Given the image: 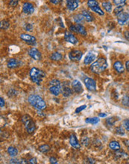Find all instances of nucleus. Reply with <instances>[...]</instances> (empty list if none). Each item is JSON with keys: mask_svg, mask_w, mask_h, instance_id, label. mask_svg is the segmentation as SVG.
I'll return each instance as SVG.
<instances>
[{"mask_svg": "<svg viewBox=\"0 0 129 164\" xmlns=\"http://www.w3.org/2000/svg\"><path fill=\"white\" fill-rule=\"evenodd\" d=\"M62 93L65 97H68V96H72L73 94V90L69 88L68 84H63V90H62Z\"/></svg>", "mask_w": 129, "mask_h": 164, "instance_id": "a211bd4d", "label": "nucleus"}, {"mask_svg": "<svg viewBox=\"0 0 129 164\" xmlns=\"http://www.w3.org/2000/svg\"><path fill=\"white\" fill-rule=\"evenodd\" d=\"M116 133L117 134H120V135H124V129L122 128V126H119V127H117V128H116Z\"/></svg>", "mask_w": 129, "mask_h": 164, "instance_id": "c9c22d12", "label": "nucleus"}, {"mask_svg": "<svg viewBox=\"0 0 129 164\" xmlns=\"http://www.w3.org/2000/svg\"><path fill=\"white\" fill-rule=\"evenodd\" d=\"M84 82L85 84V86L90 91H96V83L95 80H93L91 78L87 77L84 79Z\"/></svg>", "mask_w": 129, "mask_h": 164, "instance_id": "423d86ee", "label": "nucleus"}, {"mask_svg": "<svg viewBox=\"0 0 129 164\" xmlns=\"http://www.w3.org/2000/svg\"><path fill=\"white\" fill-rule=\"evenodd\" d=\"M75 28H76V33L80 34L83 36H86L87 35V32L85 28L81 24H76L75 25Z\"/></svg>", "mask_w": 129, "mask_h": 164, "instance_id": "6ab92c4d", "label": "nucleus"}, {"mask_svg": "<svg viewBox=\"0 0 129 164\" xmlns=\"http://www.w3.org/2000/svg\"><path fill=\"white\" fill-rule=\"evenodd\" d=\"M82 14H83L84 18H85V19L87 22H92V21L94 20V18H93V17L92 16V14H90V12H89L87 11H84Z\"/></svg>", "mask_w": 129, "mask_h": 164, "instance_id": "aec40b11", "label": "nucleus"}, {"mask_svg": "<svg viewBox=\"0 0 129 164\" xmlns=\"http://www.w3.org/2000/svg\"><path fill=\"white\" fill-rule=\"evenodd\" d=\"M45 76H46V73L40 69L33 67L30 70V77L32 78V81L37 84H40Z\"/></svg>", "mask_w": 129, "mask_h": 164, "instance_id": "7ed1b4c3", "label": "nucleus"}, {"mask_svg": "<svg viewBox=\"0 0 129 164\" xmlns=\"http://www.w3.org/2000/svg\"><path fill=\"white\" fill-rule=\"evenodd\" d=\"M81 142H82V144L84 145V146H88V143H89V139H88V137H84V138H82Z\"/></svg>", "mask_w": 129, "mask_h": 164, "instance_id": "a19ab883", "label": "nucleus"}, {"mask_svg": "<svg viewBox=\"0 0 129 164\" xmlns=\"http://www.w3.org/2000/svg\"><path fill=\"white\" fill-rule=\"evenodd\" d=\"M82 55L83 53L79 50H73L69 52V59L72 60H76V61H79L82 58Z\"/></svg>", "mask_w": 129, "mask_h": 164, "instance_id": "0eeeda50", "label": "nucleus"}, {"mask_svg": "<svg viewBox=\"0 0 129 164\" xmlns=\"http://www.w3.org/2000/svg\"><path fill=\"white\" fill-rule=\"evenodd\" d=\"M10 24L8 23V21L7 20H2L1 22V24H0V28L1 29H3V30H6L9 28Z\"/></svg>", "mask_w": 129, "mask_h": 164, "instance_id": "c756f323", "label": "nucleus"}, {"mask_svg": "<svg viewBox=\"0 0 129 164\" xmlns=\"http://www.w3.org/2000/svg\"><path fill=\"white\" fill-rule=\"evenodd\" d=\"M129 19V14L126 12H122L117 16V21L120 25H123L125 23H127Z\"/></svg>", "mask_w": 129, "mask_h": 164, "instance_id": "9b49d317", "label": "nucleus"}, {"mask_svg": "<svg viewBox=\"0 0 129 164\" xmlns=\"http://www.w3.org/2000/svg\"><path fill=\"white\" fill-rule=\"evenodd\" d=\"M113 68L118 73H124V66L120 61H116L115 63L113 64Z\"/></svg>", "mask_w": 129, "mask_h": 164, "instance_id": "f3484780", "label": "nucleus"}, {"mask_svg": "<svg viewBox=\"0 0 129 164\" xmlns=\"http://www.w3.org/2000/svg\"><path fill=\"white\" fill-rule=\"evenodd\" d=\"M49 160H50L51 163H52V164L58 163V160H57L55 157H51L50 159H49Z\"/></svg>", "mask_w": 129, "mask_h": 164, "instance_id": "a18cd8bd", "label": "nucleus"}, {"mask_svg": "<svg viewBox=\"0 0 129 164\" xmlns=\"http://www.w3.org/2000/svg\"><path fill=\"white\" fill-rule=\"evenodd\" d=\"M107 67V63L106 59L104 58H100L91 64L90 70L96 74H99L104 72Z\"/></svg>", "mask_w": 129, "mask_h": 164, "instance_id": "f257e3e1", "label": "nucleus"}, {"mask_svg": "<svg viewBox=\"0 0 129 164\" xmlns=\"http://www.w3.org/2000/svg\"><path fill=\"white\" fill-rule=\"evenodd\" d=\"M124 36H125V38L128 40H129V32L128 31H126V32H125Z\"/></svg>", "mask_w": 129, "mask_h": 164, "instance_id": "49530a36", "label": "nucleus"}, {"mask_svg": "<svg viewBox=\"0 0 129 164\" xmlns=\"http://www.w3.org/2000/svg\"><path fill=\"white\" fill-rule=\"evenodd\" d=\"M0 100H1V107H3L4 106H5V101L3 99V98L2 97H1L0 98Z\"/></svg>", "mask_w": 129, "mask_h": 164, "instance_id": "de8ad7c7", "label": "nucleus"}, {"mask_svg": "<svg viewBox=\"0 0 129 164\" xmlns=\"http://www.w3.org/2000/svg\"><path fill=\"white\" fill-rule=\"evenodd\" d=\"M102 6L104 7V8L105 9L106 11H107V12H111L112 5H111V2H105L102 3Z\"/></svg>", "mask_w": 129, "mask_h": 164, "instance_id": "bb28decb", "label": "nucleus"}, {"mask_svg": "<svg viewBox=\"0 0 129 164\" xmlns=\"http://www.w3.org/2000/svg\"><path fill=\"white\" fill-rule=\"evenodd\" d=\"M99 117H106L107 114H104V113H101V114H99Z\"/></svg>", "mask_w": 129, "mask_h": 164, "instance_id": "3c124183", "label": "nucleus"}, {"mask_svg": "<svg viewBox=\"0 0 129 164\" xmlns=\"http://www.w3.org/2000/svg\"><path fill=\"white\" fill-rule=\"evenodd\" d=\"M79 0H66L67 8L70 11H75L79 7Z\"/></svg>", "mask_w": 129, "mask_h": 164, "instance_id": "4468645a", "label": "nucleus"}, {"mask_svg": "<svg viewBox=\"0 0 129 164\" xmlns=\"http://www.w3.org/2000/svg\"><path fill=\"white\" fill-rule=\"evenodd\" d=\"M117 119H116V117H111V118H107L106 119V124L108 126H113L115 122H116Z\"/></svg>", "mask_w": 129, "mask_h": 164, "instance_id": "7c9ffc66", "label": "nucleus"}, {"mask_svg": "<svg viewBox=\"0 0 129 164\" xmlns=\"http://www.w3.org/2000/svg\"><path fill=\"white\" fill-rule=\"evenodd\" d=\"M21 121L25 125V128L26 129L28 134H32L35 131V123L34 122L32 118L29 115H24L21 118Z\"/></svg>", "mask_w": 129, "mask_h": 164, "instance_id": "20e7f679", "label": "nucleus"}, {"mask_svg": "<svg viewBox=\"0 0 129 164\" xmlns=\"http://www.w3.org/2000/svg\"><path fill=\"white\" fill-rule=\"evenodd\" d=\"M122 124H123V126L125 127V128L128 131H129V119H125V120H124Z\"/></svg>", "mask_w": 129, "mask_h": 164, "instance_id": "e433bc0d", "label": "nucleus"}, {"mask_svg": "<svg viewBox=\"0 0 129 164\" xmlns=\"http://www.w3.org/2000/svg\"><path fill=\"white\" fill-rule=\"evenodd\" d=\"M86 107H87V105H82V106H81V107H79L77 109L75 110V113H76V114H79V112L82 111V110L85 109Z\"/></svg>", "mask_w": 129, "mask_h": 164, "instance_id": "ea45409f", "label": "nucleus"}, {"mask_svg": "<svg viewBox=\"0 0 129 164\" xmlns=\"http://www.w3.org/2000/svg\"><path fill=\"white\" fill-rule=\"evenodd\" d=\"M122 105L126 106V107H129V96H124L122 99Z\"/></svg>", "mask_w": 129, "mask_h": 164, "instance_id": "2f4dec72", "label": "nucleus"}, {"mask_svg": "<svg viewBox=\"0 0 129 164\" xmlns=\"http://www.w3.org/2000/svg\"><path fill=\"white\" fill-rule=\"evenodd\" d=\"M19 1V0H10L9 5L11 6V7H16L17 5H18Z\"/></svg>", "mask_w": 129, "mask_h": 164, "instance_id": "4c0bfd02", "label": "nucleus"}, {"mask_svg": "<svg viewBox=\"0 0 129 164\" xmlns=\"http://www.w3.org/2000/svg\"><path fill=\"white\" fill-rule=\"evenodd\" d=\"M17 66H18V62H17V60L14 59V58L10 59L8 62V66L11 69L16 68Z\"/></svg>", "mask_w": 129, "mask_h": 164, "instance_id": "4be33fe9", "label": "nucleus"}, {"mask_svg": "<svg viewBox=\"0 0 129 164\" xmlns=\"http://www.w3.org/2000/svg\"><path fill=\"white\" fill-rule=\"evenodd\" d=\"M126 2V0H113V3L117 6H123Z\"/></svg>", "mask_w": 129, "mask_h": 164, "instance_id": "f704fd0d", "label": "nucleus"}, {"mask_svg": "<svg viewBox=\"0 0 129 164\" xmlns=\"http://www.w3.org/2000/svg\"><path fill=\"white\" fill-rule=\"evenodd\" d=\"M69 143L74 148H76V149L81 148V145L79 144V141H78V140H77V138H76L75 134H72L69 137Z\"/></svg>", "mask_w": 129, "mask_h": 164, "instance_id": "2eb2a0df", "label": "nucleus"}, {"mask_svg": "<svg viewBox=\"0 0 129 164\" xmlns=\"http://www.w3.org/2000/svg\"><path fill=\"white\" fill-rule=\"evenodd\" d=\"M113 12H114L115 15L118 16L122 12H123V6H116V8L114 9Z\"/></svg>", "mask_w": 129, "mask_h": 164, "instance_id": "72a5a7b5", "label": "nucleus"}, {"mask_svg": "<svg viewBox=\"0 0 129 164\" xmlns=\"http://www.w3.org/2000/svg\"><path fill=\"white\" fill-rule=\"evenodd\" d=\"M28 55L34 60H40L41 59V53L36 48H32V49H30L28 50Z\"/></svg>", "mask_w": 129, "mask_h": 164, "instance_id": "6e6552de", "label": "nucleus"}, {"mask_svg": "<svg viewBox=\"0 0 129 164\" xmlns=\"http://www.w3.org/2000/svg\"><path fill=\"white\" fill-rule=\"evenodd\" d=\"M96 55L94 54L92 52H90L85 57V59L84 60V63L85 65H89V64H91L92 61H94V60L96 59Z\"/></svg>", "mask_w": 129, "mask_h": 164, "instance_id": "dca6fc26", "label": "nucleus"}, {"mask_svg": "<svg viewBox=\"0 0 129 164\" xmlns=\"http://www.w3.org/2000/svg\"><path fill=\"white\" fill-rule=\"evenodd\" d=\"M32 28H33V26L32 24H30V23H27V24H25V29L27 32H30Z\"/></svg>", "mask_w": 129, "mask_h": 164, "instance_id": "58836bf2", "label": "nucleus"}, {"mask_svg": "<svg viewBox=\"0 0 129 164\" xmlns=\"http://www.w3.org/2000/svg\"><path fill=\"white\" fill-rule=\"evenodd\" d=\"M72 88L74 93H81L83 92L82 85L79 80H74L72 82Z\"/></svg>", "mask_w": 129, "mask_h": 164, "instance_id": "f8f14e48", "label": "nucleus"}, {"mask_svg": "<svg viewBox=\"0 0 129 164\" xmlns=\"http://www.w3.org/2000/svg\"><path fill=\"white\" fill-rule=\"evenodd\" d=\"M128 151H129V147H128Z\"/></svg>", "mask_w": 129, "mask_h": 164, "instance_id": "603ef678", "label": "nucleus"}, {"mask_svg": "<svg viewBox=\"0 0 129 164\" xmlns=\"http://www.w3.org/2000/svg\"><path fill=\"white\" fill-rule=\"evenodd\" d=\"M62 55L60 54L59 52H54L52 53V55H51L50 58L52 60H55V61H58V60H60L62 59Z\"/></svg>", "mask_w": 129, "mask_h": 164, "instance_id": "393cba45", "label": "nucleus"}, {"mask_svg": "<svg viewBox=\"0 0 129 164\" xmlns=\"http://www.w3.org/2000/svg\"><path fill=\"white\" fill-rule=\"evenodd\" d=\"M20 38L25 41L29 45H35L36 44V38L34 36L29 35L27 34H22L20 35Z\"/></svg>", "mask_w": 129, "mask_h": 164, "instance_id": "1a4fd4ad", "label": "nucleus"}, {"mask_svg": "<svg viewBox=\"0 0 129 164\" xmlns=\"http://www.w3.org/2000/svg\"><path fill=\"white\" fill-rule=\"evenodd\" d=\"M49 91L54 96H58L62 92V86L59 80L53 79L49 83Z\"/></svg>", "mask_w": 129, "mask_h": 164, "instance_id": "39448f33", "label": "nucleus"}, {"mask_svg": "<svg viewBox=\"0 0 129 164\" xmlns=\"http://www.w3.org/2000/svg\"><path fill=\"white\" fill-rule=\"evenodd\" d=\"M87 5L88 7H90V8L92 7H95L99 5V2H97L96 0H89L87 2Z\"/></svg>", "mask_w": 129, "mask_h": 164, "instance_id": "473e14b6", "label": "nucleus"}, {"mask_svg": "<svg viewBox=\"0 0 129 164\" xmlns=\"http://www.w3.org/2000/svg\"><path fill=\"white\" fill-rule=\"evenodd\" d=\"M84 19H85V18L83 16V14H77L74 17V21L78 24L83 23Z\"/></svg>", "mask_w": 129, "mask_h": 164, "instance_id": "5701e85b", "label": "nucleus"}, {"mask_svg": "<svg viewBox=\"0 0 129 164\" xmlns=\"http://www.w3.org/2000/svg\"><path fill=\"white\" fill-rule=\"evenodd\" d=\"M8 154L10 155V156H11V157H15V156H17V154H18V150H17L16 148H14V147L10 146V147L8 148Z\"/></svg>", "mask_w": 129, "mask_h": 164, "instance_id": "b1692460", "label": "nucleus"}, {"mask_svg": "<svg viewBox=\"0 0 129 164\" xmlns=\"http://www.w3.org/2000/svg\"><path fill=\"white\" fill-rule=\"evenodd\" d=\"M39 151H41L42 153H47L50 151V147L48 145H43L39 147Z\"/></svg>", "mask_w": 129, "mask_h": 164, "instance_id": "cd10ccee", "label": "nucleus"}, {"mask_svg": "<svg viewBox=\"0 0 129 164\" xmlns=\"http://www.w3.org/2000/svg\"><path fill=\"white\" fill-rule=\"evenodd\" d=\"M10 163H16V164L21 163V160L18 159H11L10 160Z\"/></svg>", "mask_w": 129, "mask_h": 164, "instance_id": "79ce46f5", "label": "nucleus"}, {"mask_svg": "<svg viewBox=\"0 0 129 164\" xmlns=\"http://www.w3.org/2000/svg\"><path fill=\"white\" fill-rule=\"evenodd\" d=\"M69 29H70L72 32H75V33H76V28H75V25H71V26H70V28H69Z\"/></svg>", "mask_w": 129, "mask_h": 164, "instance_id": "09e8293b", "label": "nucleus"}, {"mask_svg": "<svg viewBox=\"0 0 129 164\" xmlns=\"http://www.w3.org/2000/svg\"><path fill=\"white\" fill-rule=\"evenodd\" d=\"M91 10H92V11H94V12H96L97 14H99V15H101V16H103V15L105 14V13L103 12V11L100 8V7H99V5L91 8Z\"/></svg>", "mask_w": 129, "mask_h": 164, "instance_id": "c85d7f7f", "label": "nucleus"}, {"mask_svg": "<svg viewBox=\"0 0 129 164\" xmlns=\"http://www.w3.org/2000/svg\"><path fill=\"white\" fill-rule=\"evenodd\" d=\"M49 1H50V2H51L54 5H58L62 2V0H49Z\"/></svg>", "mask_w": 129, "mask_h": 164, "instance_id": "c03bdc74", "label": "nucleus"}, {"mask_svg": "<svg viewBox=\"0 0 129 164\" xmlns=\"http://www.w3.org/2000/svg\"><path fill=\"white\" fill-rule=\"evenodd\" d=\"M28 102L35 109L38 110H43L46 107L45 101L38 95H32L28 97Z\"/></svg>", "mask_w": 129, "mask_h": 164, "instance_id": "f03ea898", "label": "nucleus"}, {"mask_svg": "<svg viewBox=\"0 0 129 164\" xmlns=\"http://www.w3.org/2000/svg\"><path fill=\"white\" fill-rule=\"evenodd\" d=\"M125 68L127 69V71L129 72V60L126 61V63H125Z\"/></svg>", "mask_w": 129, "mask_h": 164, "instance_id": "8fccbe9b", "label": "nucleus"}, {"mask_svg": "<svg viewBox=\"0 0 129 164\" xmlns=\"http://www.w3.org/2000/svg\"><path fill=\"white\" fill-rule=\"evenodd\" d=\"M64 38H65V40L66 41V42L70 43H72V44H73V45L77 44V43H78V42H79L78 39L76 38V37L74 36L73 34H71L70 32H65Z\"/></svg>", "mask_w": 129, "mask_h": 164, "instance_id": "9d476101", "label": "nucleus"}, {"mask_svg": "<svg viewBox=\"0 0 129 164\" xmlns=\"http://www.w3.org/2000/svg\"><path fill=\"white\" fill-rule=\"evenodd\" d=\"M28 163L32 164H37V159L35 157H33V158H31L30 160H28Z\"/></svg>", "mask_w": 129, "mask_h": 164, "instance_id": "37998d69", "label": "nucleus"}, {"mask_svg": "<svg viewBox=\"0 0 129 164\" xmlns=\"http://www.w3.org/2000/svg\"><path fill=\"white\" fill-rule=\"evenodd\" d=\"M128 26H129V23H128Z\"/></svg>", "mask_w": 129, "mask_h": 164, "instance_id": "864d4df0", "label": "nucleus"}, {"mask_svg": "<svg viewBox=\"0 0 129 164\" xmlns=\"http://www.w3.org/2000/svg\"><path fill=\"white\" fill-rule=\"evenodd\" d=\"M99 119L98 117H93V118H87L85 119V122L92 124V125H96L97 123H99Z\"/></svg>", "mask_w": 129, "mask_h": 164, "instance_id": "a878e982", "label": "nucleus"}, {"mask_svg": "<svg viewBox=\"0 0 129 164\" xmlns=\"http://www.w3.org/2000/svg\"><path fill=\"white\" fill-rule=\"evenodd\" d=\"M23 11L25 14H32L34 11V5L30 3V2H25L24 3L23 6Z\"/></svg>", "mask_w": 129, "mask_h": 164, "instance_id": "ddd939ff", "label": "nucleus"}, {"mask_svg": "<svg viewBox=\"0 0 129 164\" xmlns=\"http://www.w3.org/2000/svg\"><path fill=\"white\" fill-rule=\"evenodd\" d=\"M109 147L111 148V149L113 151H119L120 149V145L118 142L112 141L109 144Z\"/></svg>", "mask_w": 129, "mask_h": 164, "instance_id": "412c9836", "label": "nucleus"}]
</instances>
